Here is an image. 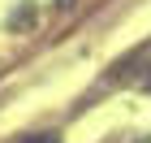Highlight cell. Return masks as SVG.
Instances as JSON below:
<instances>
[{
    "instance_id": "1",
    "label": "cell",
    "mask_w": 151,
    "mask_h": 143,
    "mask_svg": "<svg viewBox=\"0 0 151 143\" xmlns=\"http://www.w3.org/2000/svg\"><path fill=\"white\" fill-rule=\"evenodd\" d=\"M43 143H52V139H43Z\"/></svg>"
}]
</instances>
